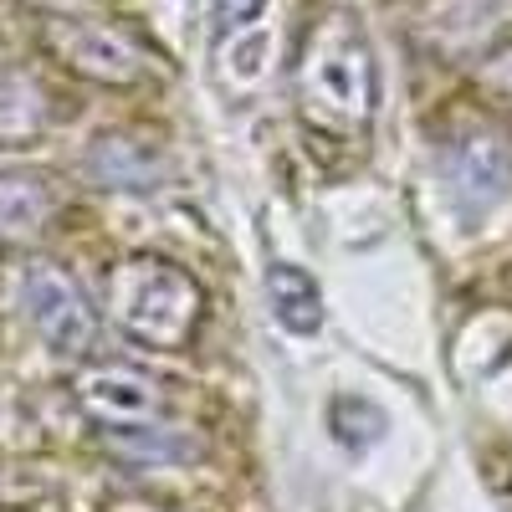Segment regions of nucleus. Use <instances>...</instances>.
Masks as SVG:
<instances>
[{
	"instance_id": "1",
	"label": "nucleus",
	"mask_w": 512,
	"mask_h": 512,
	"mask_svg": "<svg viewBox=\"0 0 512 512\" xmlns=\"http://www.w3.org/2000/svg\"><path fill=\"white\" fill-rule=\"evenodd\" d=\"M113 313L128 338L149 349H185L200 323V287L159 256H134L113 272Z\"/></svg>"
},
{
	"instance_id": "2",
	"label": "nucleus",
	"mask_w": 512,
	"mask_h": 512,
	"mask_svg": "<svg viewBox=\"0 0 512 512\" xmlns=\"http://www.w3.org/2000/svg\"><path fill=\"white\" fill-rule=\"evenodd\" d=\"M308 98L318 113H328L333 123H364L374 108V67H369V47L359 41L354 26L333 21L318 47L308 52Z\"/></svg>"
},
{
	"instance_id": "3",
	"label": "nucleus",
	"mask_w": 512,
	"mask_h": 512,
	"mask_svg": "<svg viewBox=\"0 0 512 512\" xmlns=\"http://www.w3.org/2000/svg\"><path fill=\"white\" fill-rule=\"evenodd\" d=\"M21 308L31 318V328L41 333V344H52L57 354H88L93 338H98V318L88 308L82 287L52 267V262H36L21 277Z\"/></svg>"
},
{
	"instance_id": "4",
	"label": "nucleus",
	"mask_w": 512,
	"mask_h": 512,
	"mask_svg": "<svg viewBox=\"0 0 512 512\" xmlns=\"http://www.w3.org/2000/svg\"><path fill=\"white\" fill-rule=\"evenodd\" d=\"M77 400L88 410L103 431H123V425H144L159 410V384L139 369H123V364H103L88 369L77 379Z\"/></svg>"
},
{
	"instance_id": "5",
	"label": "nucleus",
	"mask_w": 512,
	"mask_h": 512,
	"mask_svg": "<svg viewBox=\"0 0 512 512\" xmlns=\"http://www.w3.org/2000/svg\"><path fill=\"white\" fill-rule=\"evenodd\" d=\"M267 303H272V318L297 333V338H308L323 328V292L313 282V272L303 267H292V262H272L267 267Z\"/></svg>"
},
{
	"instance_id": "6",
	"label": "nucleus",
	"mask_w": 512,
	"mask_h": 512,
	"mask_svg": "<svg viewBox=\"0 0 512 512\" xmlns=\"http://www.w3.org/2000/svg\"><path fill=\"white\" fill-rule=\"evenodd\" d=\"M446 180L461 190V200L492 205L507 195V154L497 149V139H466L446 159Z\"/></svg>"
},
{
	"instance_id": "7",
	"label": "nucleus",
	"mask_w": 512,
	"mask_h": 512,
	"mask_svg": "<svg viewBox=\"0 0 512 512\" xmlns=\"http://www.w3.org/2000/svg\"><path fill=\"white\" fill-rule=\"evenodd\" d=\"M108 446L128 461H190L200 446L185 431H169V425H123V431H103Z\"/></svg>"
},
{
	"instance_id": "8",
	"label": "nucleus",
	"mask_w": 512,
	"mask_h": 512,
	"mask_svg": "<svg viewBox=\"0 0 512 512\" xmlns=\"http://www.w3.org/2000/svg\"><path fill=\"white\" fill-rule=\"evenodd\" d=\"M67 57L77 72H88V77H103V82H123V77H134L139 72V57L128 41L108 36V31H82L77 41H67Z\"/></svg>"
},
{
	"instance_id": "9",
	"label": "nucleus",
	"mask_w": 512,
	"mask_h": 512,
	"mask_svg": "<svg viewBox=\"0 0 512 512\" xmlns=\"http://www.w3.org/2000/svg\"><path fill=\"white\" fill-rule=\"evenodd\" d=\"M47 190L31 180H0V241H21L47 221Z\"/></svg>"
},
{
	"instance_id": "10",
	"label": "nucleus",
	"mask_w": 512,
	"mask_h": 512,
	"mask_svg": "<svg viewBox=\"0 0 512 512\" xmlns=\"http://www.w3.org/2000/svg\"><path fill=\"white\" fill-rule=\"evenodd\" d=\"M93 169H98V180H103V185H113V190H149V185L159 180V164H154V159H144L139 149L118 144V139H108V144L98 149Z\"/></svg>"
},
{
	"instance_id": "11",
	"label": "nucleus",
	"mask_w": 512,
	"mask_h": 512,
	"mask_svg": "<svg viewBox=\"0 0 512 512\" xmlns=\"http://www.w3.org/2000/svg\"><path fill=\"white\" fill-rule=\"evenodd\" d=\"M333 441H344L349 451H364V446H374L379 436H384V415H379V405H369V400H359V395H349V400H333Z\"/></svg>"
},
{
	"instance_id": "12",
	"label": "nucleus",
	"mask_w": 512,
	"mask_h": 512,
	"mask_svg": "<svg viewBox=\"0 0 512 512\" xmlns=\"http://www.w3.org/2000/svg\"><path fill=\"white\" fill-rule=\"evenodd\" d=\"M267 0H210V16H216V31L231 36V31H251L262 21Z\"/></svg>"
},
{
	"instance_id": "13",
	"label": "nucleus",
	"mask_w": 512,
	"mask_h": 512,
	"mask_svg": "<svg viewBox=\"0 0 512 512\" xmlns=\"http://www.w3.org/2000/svg\"><path fill=\"white\" fill-rule=\"evenodd\" d=\"M262 67H267V36H262V41L246 36L241 47L231 52V72H236V77H262Z\"/></svg>"
},
{
	"instance_id": "14",
	"label": "nucleus",
	"mask_w": 512,
	"mask_h": 512,
	"mask_svg": "<svg viewBox=\"0 0 512 512\" xmlns=\"http://www.w3.org/2000/svg\"><path fill=\"white\" fill-rule=\"evenodd\" d=\"M487 82H492V88H502V93L512 98V52H502V57L487 67Z\"/></svg>"
}]
</instances>
